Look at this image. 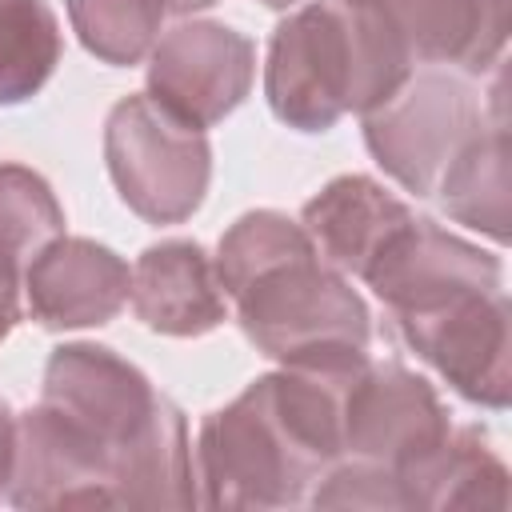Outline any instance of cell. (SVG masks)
Here are the masks:
<instances>
[{"label":"cell","mask_w":512,"mask_h":512,"mask_svg":"<svg viewBox=\"0 0 512 512\" xmlns=\"http://www.w3.org/2000/svg\"><path fill=\"white\" fill-rule=\"evenodd\" d=\"M180 408L112 348L64 344L16 420L8 500L20 508H192Z\"/></svg>","instance_id":"6da1fadb"},{"label":"cell","mask_w":512,"mask_h":512,"mask_svg":"<svg viewBox=\"0 0 512 512\" xmlns=\"http://www.w3.org/2000/svg\"><path fill=\"white\" fill-rule=\"evenodd\" d=\"M368 364H284L200 424L196 480L208 508H288L340 460V412Z\"/></svg>","instance_id":"7a4b0ae2"},{"label":"cell","mask_w":512,"mask_h":512,"mask_svg":"<svg viewBox=\"0 0 512 512\" xmlns=\"http://www.w3.org/2000/svg\"><path fill=\"white\" fill-rule=\"evenodd\" d=\"M224 296L244 336L280 364H340L368 356V308L304 224L280 212L240 216L216 256Z\"/></svg>","instance_id":"3957f363"},{"label":"cell","mask_w":512,"mask_h":512,"mask_svg":"<svg viewBox=\"0 0 512 512\" xmlns=\"http://www.w3.org/2000/svg\"><path fill=\"white\" fill-rule=\"evenodd\" d=\"M412 48L388 16L356 0H308L268 44L264 92L272 112L324 132L344 112H372L408 80Z\"/></svg>","instance_id":"277c9868"},{"label":"cell","mask_w":512,"mask_h":512,"mask_svg":"<svg viewBox=\"0 0 512 512\" xmlns=\"http://www.w3.org/2000/svg\"><path fill=\"white\" fill-rule=\"evenodd\" d=\"M104 160L124 204L152 224L192 216L212 172L204 132L176 120L152 96H128L108 112Z\"/></svg>","instance_id":"5b68a950"},{"label":"cell","mask_w":512,"mask_h":512,"mask_svg":"<svg viewBox=\"0 0 512 512\" xmlns=\"http://www.w3.org/2000/svg\"><path fill=\"white\" fill-rule=\"evenodd\" d=\"M480 116L484 100L460 72L424 68L408 72L384 104L364 112V140L392 180L416 196H432Z\"/></svg>","instance_id":"8992f818"},{"label":"cell","mask_w":512,"mask_h":512,"mask_svg":"<svg viewBox=\"0 0 512 512\" xmlns=\"http://www.w3.org/2000/svg\"><path fill=\"white\" fill-rule=\"evenodd\" d=\"M400 340L460 396L504 408L512 392V320L500 288L452 296L436 308L392 316Z\"/></svg>","instance_id":"52a82bcc"},{"label":"cell","mask_w":512,"mask_h":512,"mask_svg":"<svg viewBox=\"0 0 512 512\" xmlns=\"http://www.w3.org/2000/svg\"><path fill=\"white\" fill-rule=\"evenodd\" d=\"M448 432L452 424L432 384L400 364H364L344 392L340 456L376 464L396 480L428 460Z\"/></svg>","instance_id":"ba28073f"},{"label":"cell","mask_w":512,"mask_h":512,"mask_svg":"<svg viewBox=\"0 0 512 512\" xmlns=\"http://www.w3.org/2000/svg\"><path fill=\"white\" fill-rule=\"evenodd\" d=\"M256 48L228 24L188 20L152 44L148 96L192 128L224 120L252 88Z\"/></svg>","instance_id":"9c48e42d"},{"label":"cell","mask_w":512,"mask_h":512,"mask_svg":"<svg viewBox=\"0 0 512 512\" xmlns=\"http://www.w3.org/2000/svg\"><path fill=\"white\" fill-rule=\"evenodd\" d=\"M364 280L388 304L392 316H408L464 292L500 288V264L496 256L444 232L440 224L412 216L384 240Z\"/></svg>","instance_id":"30bf717a"},{"label":"cell","mask_w":512,"mask_h":512,"mask_svg":"<svg viewBox=\"0 0 512 512\" xmlns=\"http://www.w3.org/2000/svg\"><path fill=\"white\" fill-rule=\"evenodd\" d=\"M128 264L84 236L48 240L24 268L28 308L44 328H88L112 320L128 300Z\"/></svg>","instance_id":"8fae6325"},{"label":"cell","mask_w":512,"mask_h":512,"mask_svg":"<svg viewBox=\"0 0 512 512\" xmlns=\"http://www.w3.org/2000/svg\"><path fill=\"white\" fill-rule=\"evenodd\" d=\"M128 300L132 312L164 336H200L228 312L216 264L196 240L152 244L132 268Z\"/></svg>","instance_id":"7c38bea8"},{"label":"cell","mask_w":512,"mask_h":512,"mask_svg":"<svg viewBox=\"0 0 512 512\" xmlns=\"http://www.w3.org/2000/svg\"><path fill=\"white\" fill-rule=\"evenodd\" d=\"M408 220H412L408 204L384 192L376 180L340 176L304 204L300 224L332 268L364 276L372 256L384 248V240Z\"/></svg>","instance_id":"4fadbf2b"},{"label":"cell","mask_w":512,"mask_h":512,"mask_svg":"<svg viewBox=\"0 0 512 512\" xmlns=\"http://www.w3.org/2000/svg\"><path fill=\"white\" fill-rule=\"evenodd\" d=\"M452 220L508 240V112H504V72L496 76L492 100L476 124V132L460 144L452 164L436 184Z\"/></svg>","instance_id":"5bb4252c"},{"label":"cell","mask_w":512,"mask_h":512,"mask_svg":"<svg viewBox=\"0 0 512 512\" xmlns=\"http://www.w3.org/2000/svg\"><path fill=\"white\" fill-rule=\"evenodd\" d=\"M408 508H480L504 512L512 504L508 468L480 428L448 432V440L400 476Z\"/></svg>","instance_id":"9a60e30c"},{"label":"cell","mask_w":512,"mask_h":512,"mask_svg":"<svg viewBox=\"0 0 512 512\" xmlns=\"http://www.w3.org/2000/svg\"><path fill=\"white\" fill-rule=\"evenodd\" d=\"M400 36L424 60L464 72L492 68L508 40V0H424Z\"/></svg>","instance_id":"2e32d148"},{"label":"cell","mask_w":512,"mask_h":512,"mask_svg":"<svg viewBox=\"0 0 512 512\" xmlns=\"http://www.w3.org/2000/svg\"><path fill=\"white\" fill-rule=\"evenodd\" d=\"M60 24L44 0H0V104H20L52 76Z\"/></svg>","instance_id":"e0dca14e"},{"label":"cell","mask_w":512,"mask_h":512,"mask_svg":"<svg viewBox=\"0 0 512 512\" xmlns=\"http://www.w3.org/2000/svg\"><path fill=\"white\" fill-rule=\"evenodd\" d=\"M64 228V212L52 188L24 164H0V272L16 276L28 260L56 240Z\"/></svg>","instance_id":"ac0fdd59"},{"label":"cell","mask_w":512,"mask_h":512,"mask_svg":"<svg viewBox=\"0 0 512 512\" xmlns=\"http://www.w3.org/2000/svg\"><path fill=\"white\" fill-rule=\"evenodd\" d=\"M168 0H68L80 44L104 64H136L152 52Z\"/></svg>","instance_id":"d6986e66"},{"label":"cell","mask_w":512,"mask_h":512,"mask_svg":"<svg viewBox=\"0 0 512 512\" xmlns=\"http://www.w3.org/2000/svg\"><path fill=\"white\" fill-rule=\"evenodd\" d=\"M12 448H16V416L0 400V492L8 488V476H12Z\"/></svg>","instance_id":"ffe728a7"},{"label":"cell","mask_w":512,"mask_h":512,"mask_svg":"<svg viewBox=\"0 0 512 512\" xmlns=\"http://www.w3.org/2000/svg\"><path fill=\"white\" fill-rule=\"evenodd\" d=\"M20 320V300H16V276L0 272V340L12 332V324Z\"/></svg>","instance_id":"44dd1931"},{"label":"cell","mask_w":512,"mask_h":512,"mask_svg":"<svg viewBox=\"0 0 512 512\" xmlns=\"http://www.w3.org/2000/svg\"><path fill=\"white\" fill-rule=\"evenodd\" d=\"M356 4H368V8H376L380 16H388V20L396 24V32H404V24L412 20V12H416L424 0H356Z\"/></svg>","instance_id":"7402d4cb"},{"label":"cell","mask_w":512,"mask_h":512,"mask_svg":"<svg viewBox=\"0 0 512 512\" xmlns=\"http://www.w3.org/2000/svg\"><path fill=\"white\" fill-rule=\"evenodd\" d=\"M216 0H168V12H196V8H208Z\"/></svg>","instance_id":"603a6c76"},{"label":"cell","mask_w":512,"mask_h":512,"mask_svg":"<svg viewBox=\"0 0 512 512\" xmlns=\"http://www.w3.org/2000/svg\"><path fill=\"white\" fill-rule=\"evenodd\" d=\"M260 4H268V8H288V4H296V0H260Z\"/></svg>","instance_id":"cb8c5ba5"}]
</instances>
